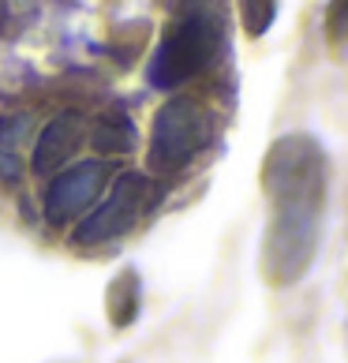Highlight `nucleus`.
<instances>
[{
	"instance_id": "f257e3e1",
	"label": "nucleus",
	"mask_w": 348,
	"mask_h": 363,
	"mask_svg": "<svg viewBox=\"0 0 348 363\" xmlns=\"http://www.w3.org/2000/svg\"><path fill=\"white\" fill-rule=\"evenodd\" d=\"M221 45H225L221 19L206 8L187 11L184 19H176L165 30L162 45H157V52H154V64H150L154 86L172 90V86L187 83L191 75L206 72Z\"/></svg>"
},
{
	"instance_id": "f03ea898",
	"label": "nucleus",
	"mask_w": 348,
	"mask_h": 363,
	"mask_svg": "<svg viewBox=\"0 0 348 363\" xmlns=\"http://www.w3.org/2000/svg\"><path fill=\"white\" fill-rule=\"evenodd\" d=\"M213 139V120L198 101L191 98H176L157 113L154 124V150H150V165L157 172H176L187 169L210 146Z\"/></svg>"
}]
</instances>
